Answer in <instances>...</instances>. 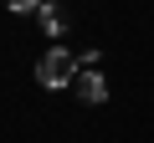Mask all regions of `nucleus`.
Instances as JSON below:
<instances>
[{
	"label": "nucleus",
	"instance_id": "obj_4",
	"mask_svg": "<svg viewBox=\"0 0 154 143\" xmlns=\"http://www.w3.org/2000/svg\"><path fill=\"white\" fill-rule=\"evenodd\" d=\"M5 5H11V10H36L41 0H5Z\"/></svg>",
	"mask_w": 154,
	"mask_h": 143
},
{
	"label": "nucleus",
	"instance_id": "obj_2",
	"mask_svg": "<svg viewBox=\"0 0 154 143\" xmlns=\"http://www.w3.org/2000/svg\"><path fill=\"white\" fill-rule=\"evenodd\" d=\"M77 97H82V102H103L108 97V82L98 77V72H82V77H77Z\"/></svg>",
	"mask_w": 154,
	"mask_h": 143
},
{
	"label": "nucleus",
	"instance_id": "obj_1",
	"mask_svg": "<svg viewBox=\"0 0 154 143\" xmlns=\"http://www.w3.org/2000/svg\"><path fill=\"white\" fill-rule=\"evenodd\" d=\"M36 82H41V87H51V92H57V87H67V82H77V56H72L67 46H51V51L36 61Z\"/></svg>",
	"mask_w": 154,
	"mask_h": 143
},
{
	"label": "nucleus",
	"instance_id": "obj_3",
	"mask_svg": "<svg viewBox=\"0 0 154 143\" xmlns=\"http://www.w3.org/2000/svg\"><path fill=\"white\" fill-rule=\"evenodd\" d=\"M31 16L41 21V31H46V36H62V26H67V21H62V10H57V5H46V0H41Z\"/></svg>",
	"mask_w": 154,
	"mask_h": 143
}]
</instances>
